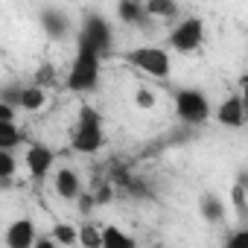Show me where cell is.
<instances>
[{
  "instance_id": "5bb4252c",
  "label": "cell",
  "mask_w": 248,
  "mask_h": 248,
  "mask_svg": "<svg viewBox=\"0 0 248 248\" xmlns=\"http://www.w3.org/2000/svg\"><path fill=\"white\" fill-rule=\"evenodd\" d=\"M143 6L161 21H175L178 18V0H143Z\"/></svg>"
},
{
  "instance_id": "7402d4cb",
  "label": "cell",
  "mask_w": 248,
  "mask_h": 248,
  "mask_svg": "<svg viewBox=\"0 0 248 248\" xmlns=\"http://www.w3.org/2000/svg\"><path fill=\"white\" fill-rule=\"evenodd\" d=\"M231 202H233V207H236V213L239 216H248V187H242L239 181L231 187Z\"/></svg>"
},
{
  "instance_id": "52a82bcc",
  "label": "cell",
  "mask_w": 248,
  "mask_h": 248,
  "mask_svg": "<svg viewBox=\"0 0 248 248\" xmlns=\"http://www.w3.org/2000/svg\"><path fill=\"white\" fill-rule=\"evenodd\" d=\"M117 18L126 27H138L143 32H152L155 27V15L143 6V0H117Z\"/></svg>"
},
{
  "instance_id": "f1b7e54d",
  "label": "cell",
  "mask_w": 248,
  "mask_h": 248,
  "mask_svg": "<svg viewBox=\"0 0 248 248\" xmlns=\"http://www.w3.org/2000/svg\"><path fill=\"white\" fill-rule=\"evenodd\" d=\"M228 245H248V231L242 228V231H233L231 236H228Z\"/></svg>"
},
{
  "instance_id": "83f0119b",
  "label": "cell",
  "mask_w": 248,
  "mask_h": 248,
  "mask_svg": "<svg viewBox=\"0 0 248 248\" xmlns=\"http://www.w3.org/2000/svg\"><path fill=\"white\" fill-rule=\"evenodd\" d=\"M0 123H15V105L0 102Z\"/></svg>"
},
{
  "instance_id": "7c38bea8",
  "label": "cell",
  "mask_w": 248,
  "mask_h": 248,
  "mask_svg": "<svg viewBox=\"0 0 248 248\" xmlns=\"http://www.w3.org/2000/svg\"><path fill=\"white\" fill-rule=\"evenodd\" d=\"M56 193L64 199V202H76L79 196H82V178H79V172L76 170H59L56 172Z\"/></svg>"
},
{
  "instance_id": "d4e9b609",
  "label": "cell",
  "mask_w": 248,
  "mask_h": 248,
  "mask_svg": "<svg viewBox=\"0 0 248 248\" xmlns=\"http://www.w3.org/2000/svg\"><path fill=\"white\" fill-rule=\"evenodd\" d=\"M93 199H96V207H99V204H108V202L114 199V184L105 181L102 187H96V190H93Z\"/></svg>"
},
{
  "instance_id": "8992f818",
  "label": "cell",
  "mask_w": 248,
  "mask_h": 248,
  "mask_svg": "<svg viewBox=\"0 0 248 248\" xmlns=\"http://www.w3.org/2000/svg\"><path fill=\"white\" fill-rule=\"evenodd\" d=\"M79 35L88 38L102 56L111 53V27H108V21H105L99 12H88V15L82 18V30H79Z\"/></svg>"
},
{
  "instance_id": "3957f363",
  "label": "cell",
  "mask_w": 248,
  "mask_h": 248,
  "mask_svg": "<svg viewBox=\"0 0 248 248\" xmlns=\"http://www.w3.org/2000/svg\"><path fill=\"white\" fill-rule=\"evenodd\" d=\"M175 114L187 126H202L210 117V102L202 91L196 88H178L175 91Z\"/></svg>"
},
{
  "instance_id": "4fadbf2b",
  "label": "cell",
  "mask_w": 248,
  "mask_h": 248,
  "mask_svg": "<svg viewBox=\"0 0 248 248\" xmlns=\"http://www.w3.org/2000/svg\"><path fill=\"white\" fill-rule=\"evenodd\" d=\"M199 213H202L204 222L219 225V222L225 219V202H222L216 193H204V196L199 199Z\"/></svg>"
},
{
  "instance_id": "cb8c5ba5",
  "label": "cell",
  "mask_w": 248,
  "mask_h": 248,
  "mask_svg": "<svg viewBox=\"0 0 248 248\" xmlns=\"http://www.w3.org/2000/svg\"><path fill=\"white\" fill-rule=\"evenodd\" d=\"M126 193H129V196H135V199H152V190H149L146 178H140V175H132V181H129Z\"/></svg>"
},
{
  "instance_id": "ffe728a7",
  "label": "cell",
  "mask_w": 248,
  "mask_h": 248,
  "mask_svg": "<svg viewBox=\"0 0 248 248\" xmlns=\"http://www.w3.org/2000/svg\"><path fill=\"white\" fill-rule=\"evenodd\" d=\"M50 236L56 239V245H79V231L73 225H56Z\"/></svg>"
},
{
  "instance_id": "9c48e42d",
  "label": "cell",
  "mask_w": 248,
  "mask_h": 248,
  "mask_svg": "<svg viewBox=\"0 0 248 248\" xmlns=\"http://www.w3.org/2000/svg\"><path fill=\"white\" fill-rule=\"evenodd\" d=\"M38 24H41V30L47 32V38H53V41H62V38H67V32H70V18H67L62 9H56V6L41 9V12H38Z\"/></svg>"
},
{
  "instance_id": "9a60e30c",
  "label": "cell",
  "mask_w": 248,
  "mask_h": 248,
  "mask_svg": "<svg viewBox=\"0 0 248 248\" xmlns=\"http://www.w3.org/2000/svg\"><path fill=\"white\" fill-rule=\"evenodd\" d=\"M102 242H105V248H135V239L129 233H123L120 228H114V225L102 228Z\"/></svg>"
},
{
  "instance_id": "4dcf8cb0",
  "label": "cell",
  "mask_w": 248,
  "mask_h": 248,
  "mask_svg": "<svg viewBox=\"0 0 248 248\" xmlns=\"http://www.w3.org/2000/svg\"><path fill=\"white\" fill-rule=\"evenodd\" d=\"M239 184H242V187H248V172H239Z\"/></svg>"
},
{
  "instance_id": "6da1fadb",
  "label": "cell",
  "mask_w": 248,
  "mask_h": 248,
  "mask_svg": "<svg viewBox=\"0 0 248 248\" xmlns=\"http://www.w3.org/2000/svg\"><path fill=\"white\" fill-rule=\"evenodd\" d=\"M102 53L82 35H76V62L67 73V88L73 93H93L99 88V67H102Z\"/></svg>"
},
{
  "instance_id": "d6986e66",
  "label": "cell",
  "mask_w": 248,
  "mask_h": 248,
  "mask_svg": "<svg viewBox=\"0 0 248 248\" xmlns=\"http://www.w3.org/2000/svg\"><path fill=\"white\" fill-rule=\"evenodd\" d=\"M15 175V155L12 149H0V187H12Z\"/></svg>"
},
{
  "instance_id": "603a6c76",
  "label": "cell",
  "mask_w": 248,
  "mask_h": 248,
  "mask_svg": "<svg viewBox=\"0 0 248 248\" xmlns=\"http://www.w3.org/2000/svg\"><path fill=\"white\" fill-rule=\"evenodd\" d=\"M32 82H35V85H41V88H50V85H56V67H53L50 62H44V64L35 70Z\"/></svg>"
},
{
  "instance_id": "e0dca14e",
  "label": "cell",
  "mask_w": 248,
  "mask_h": 248,
  "mask_svg": "<svg viewBox=\"0 0 248 248\" xmlns=\"http://www.w3.org/2000/svg\"><path fill=\"white\" fill-rule=\"evenodd\" d=\"M24 143V132L15 123H0V149H15Z\"/></svg>"
},
{
  "instance_id": "ba28073f",
  "label": "cell",
  "mask_w": 248,
  "mask_h": 248,
  "mask_svg": "<svg viewBox=\"0 0 248 248\" xmlns=\"http://www.w3.org/2000/svg\"><path fill=\"white\" fill-rule=\"evenodd\" d=\"M216 120L219 126H228V129H239L242 123L248 120V108L242 102V93H231L222 99V105L216 108Z\"/></svg>"
},
{
  "instance_id": "30bf717a",
  "label": "cell",
  "mask_w": 248,
  "mask_h": 248,
  "mask_svg": "<svg viewBox=\"0 0 248 248\" xmlns=\"http://www.w3.org/2000/svg\"><path fill=\"white\" fill-rule=\"evenodd\" d=\"M53 149L50 146H44V143H32L30 149H27V155H24V164H27V170H30V175L32 178H44L47 172H50V167H53Z\"/></svg>"
},
{
  "instance_id": "f546056e",
  "label": "cell",
  "mask_w": 248,
  "mask_h": 248,
  "mask_svg": "<svg viewBox=\"0 0 248 248\" xmlns=\"http://www.w3.org/2000/svg\"><path fill=\"white\" fill-rule=\"evenodd\" d=\"M242 102L248 108V76H242Z\"/></svg>"
},
{
  "instance_id": "4316f807",
  "label": "cell",
  "mask_w": 248,
  "mask_h": 248,
  "mask_svg": "<svg viewBox=\"0 0 248 248\" xmlns=\"http://www.w3.org/2000/svg\"><path fill=\"white\" fill-rule=\"evenodd\" d=\"M76 202H79V210H82L85 216H88V213H91V210L96 207V199H93V193H82V196H79Z\"/></svg>"
},
{
  "instance_id": "277c9868",
  "label": "cell",
  "mask_w": 248,
  "mask_h": 248,
  "mask_svg": "<svg viewBox=\"0 0 248 248\" xmlns=\"http://www.w3.org/2000/svg\"><path fill=\"white\" fill-rule=\"evenodd\" d=\"M123 59H126L132 67H138V70H143V73H149L155 79L170 76V53L164 47H135Z\"/></svg>"
},
{
  "instance_id": "484cf974",
  "label": "cell",
  "mask_w": 248,
  "mask_h": 248,
  "mask_svg": "<svg viewBox=\"0 0 248 248\" xmlns=\"http://www.w3.org/2000/svg\"><path fill=\"white\" fill-rule=\"evenodd\" d=\"M135 102H138V108H155V93L149 88H138Z\"/></svg>"
},
{
  "instance_id": "8fae6325",
  "label": "cell",
  "mask_w": 248,
  "mask_h": 248,
  "mask_svg": "<svg viewBox=\"0 0 248 248\" xmlns=\"http://www.w3.org/2000/svg\"><path fill=\"white\" fill-rule=\"evenodd\" d=\"M3 242H6L9 248H32V245H35V225H32V219H18V222H12V225L6 228Z\"/></svg>"
},
{
  "instance_id": "44dd1931",
  "label": "cell",
  "mask_w": 248,
  "mask_h": 248,
  "mask_svg": "<svg viewBox=\"0 0 248 248\" xmlns=\"http://www.w3.org/2000/svg\"><path fill=\"white\" fill-rule=\"evenodd\" d=\"M24 88H27V85H18V82H9V85H3V88H0V102H9V105L21 108Z\"/></svg>"
},
{
  "instance_id": "7a4b0ae2",
  "label": "cell",
  "mask_w": 248,
  "mask_h": 248,
  "mask_svg": "<svg viewBox=\"0 0 248 248\" xmlns=\"http://www.w3.org/2000/svg\"><path fill=\"white\" fill-rule=\"evenodd\" d=\"M102 143H105V135H102L99 111H93L91 105H79V120H76V132L70 138V149L82 155H93L102 149Z\"/></svg>"
},
{
  "instance_id": "ac0fdd59",
  "label": "cell",
  "mask_w": 248,
  "mask_h": 248,
  "mask_svg": "<svg viewBox=\"0 0 248 248\" xmlns=\"http://www.w3.org/2000/svg\"><path fill=\"white\" fill-rule=\"evenodd\" d=\"M79 245H85V248H105V242H102V228H96L93 222H85V225L79 228Z\"/></svg>"
},
{
  "instance_id": "5b68a950",
  "label": "cell",
  "mask_w": 248,
  "mask_h": 248,
  "mask_svg": "<svg viewBox=\"0 0 248 248\" xmlns=\"http://www.w3.org/2000/svg\"><path fill=\"white\" fill-rule=\"evenodd\" d=\"M204 44V21L202 18H184L172 32H170V47L178 53H196Z\"/></svg>"
},
{
  "instance_id": "2e32d148",
  "label": "cell",
  "mask_w": 248,
  "mask_h": 248,
  "mask_svg": "<svg viewBox=\"0 0 248 248\" xmlns=\"http://www.w3.org/2000/svg\"><path fill=\"white\" fill-rule=\"evenodd\" d=\"M44 102H47V93H44V88L41 85H27L24 88V99H21V108L24 111H38V108H44Z\"/></svg>"
}]
</instances>
